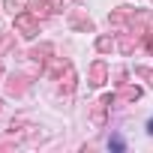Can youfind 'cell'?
<instances>
[{
	"instance_id": "1",
	"label": "cell",
	"mask_w": 153,
	"mask_h": 153,
	"mask_svg": "<svg viewBox=\"0 0 153 153\" xmlns=\"http://www.w3.org/2000/svg\"><path fill=\"white\" fill-rule=\"evenodd\" d=\"M15 30H18L21 36L33 39V36L39 33V21H36L30 12H18V15H15Z\"/></svg>"
},
{
	"instance_id": "2",
	"label": "cell",
	"mask_w": 153,
	"mask_h": 153,
	"mask_svg": "<svg viewBox=\"0 0 153 153\" xmlns=\"http://www.w3.org/2000/svg\"><path fill=\"white\" fill-rule=\"evenodd\" d=\"M105 72H108V69H105L102 60H96V63L90 66V84H93V87H102V84H105Z\"/></svg>"
},
{
	"instance_id": "3",
	"label": "cell",
	"mask_w": 153,
	"mask_h": 153,
	"mask_svg": "<svg viewBox=\"0 0 153 153\" xmlns=\"http://www.w3.org/2000/svg\"><path fill=\"white\" fill-rule=\"evenodd\" d=\"M69 24H72L75 30H87V33L93 30V21H90L87 15H81V12H72V18H69Z\"/></svg>"
},
{
	"instance_id": "4",
	"label": "cell",
	"mask_w": 153,
	"mask_h": 153,
	"mask_svg": "<svg viewBox=\"0 0 153 153\" xmlns=\"http://www.w3.org/2000/svg\"><path fill=\"white\" fill-rule=\"evenodd\" d=\"M51 51H54V48H51L48 42H42L39 48H33V51H30V57H33V60H48V54H51Z\"/></svg>"
},
{
	"instance_id": "5",
	"label": "cell",
	"mask_w": 153,
	"mask_h": 153,
	"mask_svg": "<svg viewBox=\"0 0 153 153\" xmlns=\"http://www.w3.org/2000/svg\"><path fill=\"white\" fill-rule=\"evenodd\" d=\"M3 6H6L12 15H18V12H24V0H3Z\"/></svg>"
},
{
	"instance_id": "6",
	"label": "cell",
	"mask_w": 153,
	"mask_h": 153,
	"mask_svg": "<svg viewBox=\"0 0 153 153\" xmlns=\"http://www.w3.org/2000/svg\"><path fill=\"white\" fill-rule=\"evenodd\" d=\"M120 96H123V99H138V96H141V90H138V87H126Z\"/></svg>"
},
{
	"instance_id": "7",
	"label": "cell",
	"mask_w": 153,
	"mask_h": 153,
	"mask_svg": "<svg viewBox=\"0 0 153 153\" xmlns=\"http://www.w3.org/2000/svg\"><path fill=\"white\" fill-rule=\"evenodd\" d=\"M51 12H63V0H45Z\"/></svg>"
},
{
	"instance_id": "8",
	"label": "cell",
	"mask_w": 153,
	"mask_h": 153,
	"mask_svg": "<svg viewBox=\"0 0 153 153\" xmlns=\"http://www.w3.org/2000/svg\"><path fill=\"white\" fill-rule=\"evenodd\" d=\"M96 48H99V51H111V39H108V36H102V39L96 42Z\"/></svg>"
},
{
	"instance_id": "9",
	"label": "cell",
	"mask_w": 153,
	"mask_h": 153,
	"mask_svg": "<svg viewBox=\"0 0 153 153\" xmlns=\"http://www.w3.org/2000/svg\"><path fill=\"white\" fill-rule=\"evenodd\" d=\"M144 45H147V51L153 54V33H144Z\"/></svg>"
},
{
	"instance_id": "10",
	"label": "cell",
	"mask_w": 153,
	"mask_h": 153,
	"mask_svg": "<svg viewBox=\"0 0 153 153\" xmlns=\"http://www.w3.org/2000/svg\"><path fill=\"white\" fill-rule=\"evenodd\" d=\"M0 111H3V102H0Z\"/></svg>"
},
{
	"instance_id": "11",
	"label": "cell",
	"mask_w": 153,
	"mask_h": 153,
	"mask_svg": "<svg viewBox=\"0 0 153 153\" xmlns=\"http://www.w3.org/2000/svg\"><path fill=\"white\" fill-rule=\"evenodd\" d=\"M0 75H3V66H0Z\"/></svg>"
},
{
	"instance_id": "12",
	"label": "cell",
	"mask_w": 153,
	"mask_h": 153,
	"mask_svg": "<svg viewBox=\"0 0 153 153\" xmlns=\"http://www.w3.org/2000/svg\"><path fill=\"white\" fill-rule=\"evenodd\" d=\"M150 132H153V123H150Z\"/></svg>"
}]
</instances>
